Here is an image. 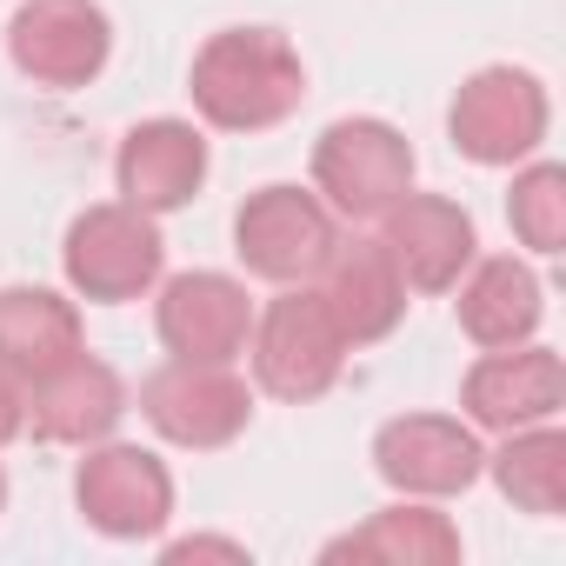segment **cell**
Returning a JSON list of instances; mask_svg holds the SVG:
<instances>
[{"mask_svg": "<svg viewBox=\"0 0 566 566\" xmlns=\"http://www.w3.org/2000/svg\"><path fill=\"white\" fill-rule=\"evenodd\" d=\"M307 101V67L287 34L273 28H227L193 54V107L220 134L280 127Z\"/></svg>", "mask_w": 566, "mask_h": 566, "instance_id": "6da1fadb", "label": "cell"}, {"mask_svg": "<svg viewBox=\"0 0 566 566\" xmlns=\"http://www.w3.org/2000/svg\"><path fill=\"white\" fill-rule=\"evenodd\" d=\"M247 354H253V387L294 407L321 400L347 367V340L314 287H287L280 301H266V314H253Z\"/></svg>", "mask_w": 566, "mask_h": 566, "instance_id": "7a4b0ae2", "label": "cell"}, {"mask_svg": "<svg viewBox=\"0 0 566 566\" xmlns=\"http://www.w3.org/2000/svg\"><path fill=\"white\" fill-rule=\"evenodd\" d=\"M61 266H67V287H74L81 301L120 307V301H140L154 280H160L167 240H160L154 213H140V207H127V200H107V207H87V213L67 227Z\"/></svg>", "mask_w": 566, "mask_h": 566, "instance_id": "3957f363", "label": "cell"}, {"mask_svg": "<svg viewBox=\"0 0 566 566\" xmlns=\"http://www.w3.org/2000/svg\"><path fill=\"white\" fill-rule=\"evenodd\" d=\"M314 187H321L327 213H340V220H380L413 187V147H407L400 127H387L374 114L334 120L314 140Z\"/></svg>", "mask_w": 566, "mask_h": 566, "instance_id": "277c9868", "label": "cell"}, {"mask_svg": "<svg viewBox=\"0 0 566 566\" xmlns=\"http://www.w3.org/2000/svg\"><path fill=\"white\" fill-rule=\"evenodd\" d=\"M140 413L167 447L213 453L247 433L253 420V387L227 360H167L160 374L140 380Z\"/></svg>", "mask_w": 566, "mask_h": 566, "instance_id": "5b68a950", "label": "cell"}, {"mask_svg": "<svg viewBox=\"0 0 566 566\" xmlns=\"http://www.w3.org/2000/svg\"><path fill=\"white\" fill-rule=\"evenodd\" d=\"M334 240H340V227H334L327 200L301 193V187H260L233 213V253L247 260V273L273 280V287H307L327 266Z\"/></svg>", "mask_w": 566, "mask_h": 566, "instance_id": "8992f818", "label": "cell"}, {"mask_svg": "<svg viewBox=\"0 0 566 566\" xmlns=\"http://www.w3.org/2000/svg\"><path fill=\"white\" fill-rule=\"evenodd\" d=\"M546 87L526 74V67H480L460 94H453V114H447V134L467 160L480 167H520L533 160V147L546 140Z\"/></svg>", "mask_w": 566, "mask_h": 566, "instance_id": "52a82bcc", "label": "cell"}, {"mask_svg": "<svg viewBox=\"0 0 566 566\" xmlns=\"http://www.w3.org/2000/svg\"><path fill=\"white\" fill-rule=\"evenodd\" d=\"M8 54L34 87H87L107 54H114V28L101 14V0H21L8 21Z\"/></svg>", "mask_w": 566, "mask_h": 566, "instance_id": "ba28073f", "label": "cell"}, {"mask_svg": "<svg viewBox=\"0 0 566 566\" xmlns=\"http://www.w3.org/2000/svg\"><path fill=\"white\" fill-rule=\"evenodd\" d=\"M74 500L81 520L107 539H154L174 513V473L147 453V447H120V440H94L81 473H74Z\"/></svg>", "mask_w": 566, "mask_h": 566, "instance_id": "9c48e42d", "label": "cell"}, {"mask_svg": "<svg viewBox=\"0 0 566 566\" xmlns=\"http://www.w3.org/2000/svg\"><path fill=\"white\" fill-rule=\"evenodd\" d=\"M374 467L407 500H453L486 473V453H480L473 427H460L447 413H400L374 433Z\"/></svg>", "mask_w": 566, "mask_h": 566, "instance_id": "30bf717a", "label": "cell"}, {"mask_svg": "<svg viewBox=\"0 0 566 566\" xmlns=\"http://www.w3.org/2000/svg\"><path fill=\"white\" fill-rule=\"evenodd\" d=\"M380 247L400 266L407 294H453V280L480 253L467 207L447 200V193H413V187L380 213Z\"/></svg>", "mask_w": 566, "mask_h": 566, "instance_id": "8fae6325", "label": "cell"}, {"mask_svg": "<svg viewBox=\"0 0 566 566\" xmlns=\"http://www.w3.org/2000/svg\"><path fill=\"white\" fill-rule=\"evenodd\" d=\"M460 407L473 427L486 433H513V427H539L566 407V367L553 347H493L486 360H473V374L460 380Z\"/></svg>", "mask_w": 566, "mask_h": 566, "instance_id": "7c38bea8", "label": "cell"}, {"mask_svg": "<svg viewBox=\"0 0 566 566\" xmlns=\"http://www.w3.org/2000/svg\"><path fill=\"white\" fill-rule=\"evenodd\" d=\"M253 334V301L227 273H174L160 287V347L174 360H240Z\"/></svg>", "mask_w": 566, "mask_h": 566, "instance_id": "4fadbf2b", "label": "cell"}, {"mask_svg": "<svg viewBox=\"0 0 566 566\" xmlns=\"http://www.w3.org/2000/svg\"><path fill=\"white\" fill-rule=\"evenodd\" d=\"M314 280H321L314 294L327 301V314H334V327H340L347 347L387 340L400 327V314H407V280H400V266L387 260L380 240H360V233L334 240V253H327V266Z\"/></svg>", "mask_w": 566, "mask_h": 566, "instance_id": "5bb4252c", "label": "cell"}, {"mask_svg": "<svg viewBox=\"0 0 566 566\" xmlns=\"http://www.w3.org/2000/svg\"><path fill=\"white\" fill-rule=\"evenodd\" d=\"M114 180H120V200L140 207V213H174L200 193L207 180V140L200 127L187 120H140L120 154H114Z\"/></svg>", "mask_w": 566, "mask_h": 566, "instance_id": "9a60e30c", "label": "cell"}, {"mask_svg": "<svg viewBox=\"0 0 566 566\" xmlns=\"http://www.w3.org/2000/svg\"><path fill=\"white\" fill-rule=\"evenodd\" d=\"M21 394H28L34 433L54 440V447H94V440H107V433L120 427V413H127L120 374H114L107 360H94V354H74L67 367H54L48 380H34V387H21Z\"/></svg>", "mask_w": 566, "mask_h": 566, "instance_id": "2e32d148", "label": "cell"}, {"mask_svg": "<svg viewBox=\"0 0 566 566\" xmlns=\"http://www.w3.org/2000/svg\"><path fill=\"white\" fill-rule=\"evenodd\" d=\"M453 287H460V327H467L473 347L493 354V347H520V340L539 334L546 301H539V280H533L526 260H513V253L473 260L467 280H453Z\"/></svg>", "mask_w": 566, "mask_h": 566, "instance_id": "e0dca14e", "label": "cell"}, {"mask_svg": "<svg viewBox=\"0 0 566 566\" xmlns=\"http://www.w3.org/2000/svg\"><path fill=\"white\" fill-rule=\"evenodd\" d=\"M74 354H87L74 301H61L48 287H8L0 294V374H14L21 387H34L54 367H67Z\"/></svg>", "mask_w": 566, "mask_h": 566, "instance_id": "ac0fdd59", "label": "cell"}, {"mask_svg": "<svg viewBox=\"0 0 566 566\" xmlns=\"http://www.w3.org/2000/svg\"><path fill=\"white\" fill-rule=\"evenodd\" d=\"M327 559H380V566H453L460 559V533L440 506L427 500H400L387 513H374L360 533L334 539Z\"/></svg>", "mask_w": 566, "mask_h": 566, "instance_id": "d6986e66", "label": "cell"}, {"mask_svg": "<svg viewBox=\"0 0 566 566\" xmlns=\"http://www.w3.org/2000/svg\"><path fill=\"white\" fill-rule=\"evenodd\" d=\"M493 480L513 506L526 513H559L566 506V433L553 420L539 427H513L506 447L493 453Z\"/></svg>", "mask_w": 566, "mask_h": 566, "instance_id": "ffe728a7", "label": "cell"}, {"mask_svg": "<svg viewBox=\"0 0 566 566\" xmlns=\"http://www.w3.org/2000/svg\"><path fill=\"white\" fill-rule=\"evenodd\" d=\"M506 220H513L526 253H559L566 247V174L553 160L520 167L513 193H506Z\"/></svg>", "mask_w": 566, "mask_h": 566, "instance_id": "44dd1931", "label": "cell"}, {"mask_svg": "<svg viewBox=\"0 0 566 566\" xmlns=\"http://www.w3.org/2000/svg\"><path fill=\"white\" fill-rule=\"evenodd\" d=\"M21 427H28V394H21L14 374H0V447H8Z\"/></svg>", "mask_w": 566, "mask_h": 566, "instance_id": "7402d4cb", "label": "cell"}, {"mask_svg": "<svg viewBox=\"0 0 566 566\" xmlns=\"http://www.w3.org/2000/svg\"><path fill=\"white\" fill-rule=\"evenodd\" d=\"M200 553H220V559H247V546H233V539H180V546H167V559H200Z\"/></svg>", "mask_w": 566, "mask_h": 566, "instance_id": "603a6c76", "label": "cell"}, {"mask_svg": "<svg viewBox=\"0 0 566 566\" xmlns=\"http://www.w3.org/2000/svg\"><path fill=\"white\" fill-rule=\"evenodd\" d=\"M0 500H8V473H0Z\"/></svg>", "mask_w": 566, "mask_h": 566, "instance_id": "cb8c5ba5", "label": "cell"}]
</instances>
